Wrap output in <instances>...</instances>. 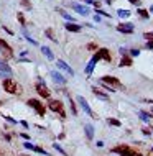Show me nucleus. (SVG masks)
Instances as JSON below:
<instances>
[{"mask_svg":"<svg viewBox=\"0 0 153 156\" xmlns=\"http://www.w3.org/2000/svg\"><path fill=\"white\" fill-rule=\"evenodd\" d=\"M112 153H115V155H119V156H143L140 151H137L135 148H132L130 145H125V143L114 146Z\"/></svg>","mask_w":153,"mask_h":156,"instance_id":"1","label":"nucleus"},{"mask_svg":"<svg viewBox=\"0 0 153 156\" xmlns=\"http://www.w3.org/2000/svg\"><path fill=\"white\" fill-rule=\"evenodd\" d=\"M100 84L109 85V87H112V89H120V91H125V85L122 84L117 77H114V76H102V77H100Z\"/></svg>","mask_w":153,"mask_h":156,"instance_id":"2","label":"nucleus"},{"mask_svg":"<svg viewBox=\"0 0 153 156\" xmlns=\"http://www.w3.org/2000/svg\"><path fill=\"white\" fill-rule=\"evenodd\" d=\"M110 59H112V56H110V51L107 49V48H100V49H97V51L94 53L92 59H91V63H94V64H97L99 61H107V63H110Z\"/></svg>","mask_w":153,"mask_h":156,"instance_id":"3","label":"nucleus"},{"mask_svg":"<svg viewBox=\"0 0 153 156\" xmlns=\"http://www.w3.org/2000/svg\"><path fill=\"white\" fill-rule=\"evenodd\" d=\"M48 109L54 113H58L61 118H66V110H64V105L61 100L58 99H53V100H49V104H48Z\"/></svg>","mask_w":153,"mask_h":156,"instance_id":"4","label":"nucleus"},{"mask_svg":"<svg viewBox=\"0 0 153 156\" xmlns=\"http://www.w3.org/2000/svg\"><path fill=\"white\" fill-rule=\"evenodd\" d=\"M2 85H3V91L8 92V94H15V95L21 94V87L15 82L13 79H5V81L2 82Z\"/></svg>","mask_w":153,"mask_h":156,"instance_id":"5","label":"nucleus"},{"mask_svg":"<svg viewBox=\"0 0 153 156\" xmlns=\"http://www.w3.org/2000/svg\"><path fill=\"white\" fill-rule=\"evenodd\" d=\"M27 105H30V107H31L36 113H40L41 117H45V113H46V107L41 104L38 99H30V100L27 102Z\"/></svg>","mask_w":153,"mask_h":156,"instance_id":"6","label":"nucleus"},{"mask_svg":"<svg viewBox=\"0 0 153 156\" xmlns=\"http://www.w3.org/2000/svg\"><path fill=\"white\" fill-rule=\"evenodd\" d=\"M35 87H36V92L40 94V97H43V99H49V97H51V92H49V89L45 85V82L41 81V77H40V81L36 82Z\"/></svg>","mask_w":153,"mask_h":156,"instance_id":"7","label":"nucleus"},{"mask_svg":"<svg viewBox=\"0 0 153 156\" xmlns=\"http://www.w3.org/2000/svg\"><path fill=\"white\" fill-rule=\"evenodd\" d=\"M115 28H117V31L125 33V35H133V31H135V28H133L132 23H119Z\"/></svg>","mask_w":153,"mask_h":156,"instance_id":"8","label":"nucleus"},{"mask_svg":"<svg viewBox=\"0 0 153 156\" xmlns=\"http://www.w3.org/2000/svg\"><path fill=\"white\" fill-rule=\"evenodd\" d=\"M78 102H79L81 109H82V110L86 112V113L89 115V117H92V118H94V112H92V109L89 107V104H87V100H86V99L82 97V95H79V97H78Z\"/></svg>","mask_w":153,"mask_h":156,"instance_id":"9","label":"nucleus"},{"mask_svg":"<svg viewBox=\"0 0 153 156\" xmlns=\"http://www.w3.org/2000/svg\"><path fill=\"white\" fill-rule=\"evenodd\" d=\"M0 48L3 49V58L5 59H8V58H13V51H12V48L3 41V39L0 38Z\"/></svg>","mask_w":153,"mask_h":156,"instance_id":"10","label":"nucleus"},{"mask_svg":"<svg viewBox=\"0 0 153 156\" xmlns=\"http://www.w3.org/2000/svg\"><path fill=\"white\" fill-rule=\"evenodd\" d=\"M56 64H58V67H59L61 71H66V72H67V76H74V71L71 69V66L67 64L66 61H63V59H58V61H56Z\"/></svg>","mask_w":153,"mask_h":156,"instance_id":"11","label":"nucleus"},{"mask_svg":"<svg viewBox=\"0 0 153 156\" xmlns=\"http://www.w3.org/2000/svg\"><path fill=\"white\" fill-rule=\"evenodd\" d=\"M71 7H73V10H74V12H78L79 15H84V17L91 13L89 7H86V5H81V3H73Z\"/></svg>","mask_w":153,"mask_h":156,"instance_id":"12","label":"nucleus"},{"mask_svg":"<svg viewBox=\"0 0 153 156\" xmlns=\"http://www.w3.org/2000/svg\"><path fill=\"white\" fill-rule=\"evenodd\" d=\"M127 66H132V56H128L122 49V59H120V63H119V67H127Z\"/></svg>","mask_w":153,"mask_h":156,"instance_id":"13","label":"nucleus"},{"mask_svg":"<svg viewBox=\"0 0 153 156\" xmlns=\"http://www.w3.org/2000/svg\"><path fill=\"white\" fill-rule=\"evenodd\" d=\"M25 148H28V150H31V151H36V153H40V155H45V156H49V153L48 151H45L41 146H35V145H31L30 141H27V143L23 145Z\"/></svg>","mask_w":153,"mask_h":156,"instance_id":"14","label":"nucleus"},{"mask_svg":"<svg viewBox=\"0 0 153 156\" xmlns=\"http://www.w3.org/2000/svg\"><path fill=\"white\" fill-rule=\"evenodd\" d=\"M64 28H66L67 31H71V33H79L81 31V26L78 25V23H74V21H66Z\"/></svg>","mask_w":153,"mask_h":156,"instance_id":"15","label":"nucleus"},{"mask_svg":"<svg viewBox=\"0 0 153 156\" xmlns=\"http://www.w3.org/2000/svg\"><path fill=\"white\" fill-rule=\"evenodd\" d=\"M92 94L96 95V97H99L100 100H109V99H110V97L106 94V92L100 91V89H97V87H92Z\"/></svg>","mask_w":153,"mask_h":156,"instance_id":"16","label":"nucleus"},{"mask_svg":"<svg viewBox=\"0 0 153 156\" xmlns=\"http://www.w3.org/2000/svg\"><path fill=\"white\" fill-rule=\"evenodd\" d=\"M51 77H53V81L58 82V84H66V79L63 77L58 71H51Z\"/></svg>","mask_w":153,"mask_h":156,"instance_id":"17","label":"nucleus"},{"mask_svg":"<svg viewBox=\"0 0 153 156\" xmlns=\"http://www.w3.org/2000/svg\"><path fill=\"white\" fill-rule=\"evenodd\" d=\"M84 130H86L87 140H92V138H94V127H92V125H91V123L84 125Z\"/></svg>","mask_w":153,"mask_h":156,"instance_id":"18","label":"nucleus"},{"mask_svg":"<svg viewBox=\"0 0 153 156\" xmlns=\"http://www.w3.org/2000/svg\"><path fill=\"white\" fill-rule=\"evenodd\" d=\"M40 49H41V53H43V54H45L48 59H49V61H53V59H54V54L51 53V49H49L48 46H41Z\"/></svg>","mask_w":153,"mask_h":156,"instance_id":"19","label":"nucleus"},{"mask_svg":"<svg viewBox=\"0 0 153 156\" xmlns=\"http://www.w3.org/2000/svg\"><path fill=\"white\" fill-rule=\"evenodd\" d=\"M138 117L143 120V122H148V120H152L153 118V113H148V112H145V110H140L138 112Z\"/></svg>","mask_w":153,"mask_h":156,"instance_id":"20","label":"nucleus"},{"mask_svg":"<svg viewBox=\"0 0 153 156\" xmlns=\"http://www.w3.org/2000/svg\"><path fill=\"white\" fill-rule=\"evenodd\" d=\"M0 72H5V74H12V67L7 66L5 61H0Z\"/></svg>","mask_w":153,"mask_h":156,"instance_id":"21","label":"nucleus"},{"mask_svg":"<svg viewBox=\"0 0 153 156\" xmlns=\"http://www.w3.org/2000/svg\"><path fill=\"white\" fill-rule=\"evenodd\" d=\"M137 13H138L140 18H145V20L150 18V13H148V10H145V8H138V10H137Z\"/></svg>","mask_w":153,"mask_h":156,"instance_id":"22","label":"nucleus"},{"mask_svg":"<svg viewBox=\"0 0 153 156\" xmlns=\"http://www.w3.org/2000/svg\"><path fill=\"white\" fill-rule=\"evenodd\" d=\"M119 17L120 18H128V17H130V15H132V12H130V10H124V8H119Z\"/></svg>","mask_w":153,"mask_h":156,"instance_id":"23","label":"nucleus"},{"mask_svg":"<svg viewBox=\"0 0 153 156\" xmlns=\"http://www.w3.org/2000/svg\"><path fill=\"white\" fill-rule=\"evenodd\" d=\"M21 31H23V36H25V38H27L28 41H30V43H31V45L38 46V43H36V39H33V38H31V36H30V35H28V33H27V30H25V26H23V28H21Z\"/></svg>","mask_w":153,"mask_h":156,"instance_id":"24","label":"nucleus"},{"mask_svg":"<svg viewBox=\"0 0 153 156\" xmlns=\"http://www.w3.org/2000/svg\"><path fill=\"white\" fill-rule=\"evenodd\" d=\"M107 123L110 125V127H117V128H119L120 125V120H117V118H107Z\"/></svg>","mask_w":153,"mask_h":156,"instance_id":"25","label":"nucleus"},{"mask_svg":"<svg viewBox=\"0 0 153 156\" xmlns=\"http://www.w3.org/2000/svg\"><path fill=\"white\" fill-rule=\"evenodd\" d=\"M45 35H46L48 38L51 39V41H54V43H58V39H56V36H54V33L51 31V30H46V31H45Z\"/></svg>","mask_w":153,"mask_h":156,"instance_id":"26","label":"nucleus"},{"mask_svg":"<svg viewBox=\"0 0 153 156\" xmlns=\"http://www.w3.org/2000/svg\"><path fill=\"white\" fill-rule=\"evenodd\" d=\"M17 18H18V21H20L21 26H27V21H25V17H23V13H21V12L17 15Z\"/></svg>","mask_w":153,"mask_h":156,"instance_id":"27","label":"nucleus"},{"mask_svg":"<svg viewBox=\"0 0 153 156\" xmlns=\"http://www.w3.org/2000/svg\"><path fill=\"white\" fill-rule=\"evenodd\" d=\"M69 105H71V110H73V115H78V109H76V105H74V100L69 97Z\"/></svg>","mask_w":153,"mask_h":156,"instance_id":"28","label":"nucleus"},{"mask_svg":"<svg viewBox=\"0 0 153 156\" xmlns=\"http://www.w3.org/2000/svg\"><path fill=\"white\" fill-rule=\"evenodd\" d=\"M61 12V10H59ZM61 15H63V18H66V21H74V18L71 17V15H67L66 12H61Z\"/></svg>","mask_w":153,"mask_h":156,"instance_id":"29","label":"nucleus"},{"mask_svg":"<svg viewBox=\"0 0 153 156\" xmlns=\"http://www.w3.org/2000/svg\"><path fill=\"white\" fill-rule=\"evenodd\" d=\"M53 146H54V150H58V151H59V153H61L63 156H67V155H66V151L63 150V148H61L59 145H53Z\"/></svg>","mask_w":153,"mask_h":156,"instance_id":"30","label":"nucleus"},{"mask_svg":"<svg viewBox=\"0 0 153 156\" xmlns=\"http://www.w3.org/2000/svg\"><path fill=\"white\" fill-rule=\"evenodd\" d=\"M145 48H146V49H152V51H153V39H148V41H146V43H145Z\"/></svg>","mask_w":153,"mask_h":156,"instance_id":"31","label":"nucleus"},{"mask_svg":"<svg viewBox=\"0 0 153 156\" xmlns=\"http://www.w3.org/2000/svg\"><path fill=\"white\" fill-rule=\"evenodd\" d=\"M21 5H23V7H27L28 10L31 8V3H30V0H21Z\"/></svg>","mask_w":153,"mask_h":156,"instance_id":"32","label":"nucleus"},{"mask_svg":"<svg viewBox=\"0 0 153 156\" xmlns=\"http://www.w3.org/2000/svg\"><path fill=\"white\" fill-rule=\"evenodd\" d=\"M143 38H145V39H153V31L143 33Z\"/></svg>","mask_w":153,"mask_h":156,"instance_id":"33","label":"nucleus"},{"mask_svg":"<svg viewBox=\"0 0 153 156\" xmlns=\"http://www.w3.org/2000/svg\"><path fill=\"white\" fill-rule=\"evenodd\" d=\"M138 54H140V49H130V56L135 58V56H138Z\"/></svg>","mask_w":153,"mask_h":156,"instance_id":"34","label":"nucleus"},{"mask_svg":"<svg viewBox=\"0 0 153 156\" xmlns=\"http://www.w3.org/2000/svg\"><path fill=\"white\" fill-rule=\"evenodd\" d=\"M142 133H143V135H146V137H150V135H152L150 128H143V130H142Z\"/></svg>","mask_w":153,"mask_h":156,"instance_id":"35","label":"nucleus"},{"mask_svg":"<svg viewBox=\"0 0 153 156\" xmlns=\"http://www.w3.org/2000/svg\"><path fill=\"white\" fill-rule=\"evenodd\" d=\"M87 49H91V51H94V49H97V46L94 45V43H89V45H87Z\"/></svg>","mask_w":153,"mask_h":156,"instance_id":"36","label":"nucleus"},{"mask_svg":"<svg viewBox=\"0 0 153 156\" xmlns=\"http://www.w3.org/2000/svg\"><path fill=\"white\" fill-rule=\"evenodd\" d=\"M5 118H7V122H10V123H17V120H15V118H12V117H8V115H7V117H5Z\"/></svg>","mask_w":153,"mask_h":156,"instance_id":"37","label":"nucleus"},{"mask_svg":"<svg viewBox=\"0 0 153 156\" xmlns=\"http://www.w3.org/2000/svg\"><path fill=\"white\" fill-rule=\"evenodd\" d=\"M127 2H130L132 5H140V0H127Z\"/></svg>","mask_w":153,"mask_h":156,"instance_id":"38","label":"nucleus"},{"mask_svg":"<svg viewBox=\"0 0 153 156\" xmlns=\"http://www.w3.org/2000/svg\"><path fill=\"white\" fill-rule=\"evenodd\" d=\"M96 146H97V148H102V146H104V141H100V140H99V141L96 143Z\"/></svg>","mask_w":153,"mask_h":156,"instance_id":"39","label":"nucleus"},{"mask_svg":"<svg viewBox=\"0 0 153 156\" xmlns=\"http://www.w3.org/2000/svg\"><path fill=\"white\" fill-rule=\"evenodd\" d=\"M20 63H30V59H28V58H21Z\"/></svg>","mask_w":153,"mask_h":156,"instance_id":"40","label":"nucleus"},{"mask_svg":"<svg viewBox=\"0 0 153 156\" xmlns=\"http://www.w3.org/2000/svg\"><path fill=\"white\" fill-rule=\"evenodd\" d=\"M21 137H23V138H25V140H27V141H28V140H30V137H28V135H27V133H21Z\"/></svg>","mask_w":153,"mask_h":156,"instance_id":"41","label":"nucleus"},{"mask_svg":"<svg viewBox=\"0 0 153 156\" xmlns=\"http://www.w3.org/2000/svg\"><path fill=\"white\" fill-rule=\"evenodd\" d=\"M145 102H148V104H153V100H152V99H145Z\"/></svg>","mask_w":153,"mask_h":156,"instance_id":"42","label":"nucleus"},{"mask_svg":"<svg viewBox=\"0 0 153 156\" xmlns=\"http://www.w3.org/2000/svg\"><path fill=\"white\" fill-rule=\"evenodd\" d=\"M106 2H107V5H110V3H112L114 0H106Z\"/></svg>","mask_w":153,"mask_h":156,"instance_id":"43","label":"nucleus"},{"mask_svg":"<svg viewBox=\"0 0 153 156\" xmlns=\"http://www.w3.org/2000/svg\"><path fill=\"white\" fill-rule=\"evenodd\" d=\"M86 2H87V3H89V2H91V0H86Z\"/></svg>","mask_w":153,"mask_h":156,"instance_id":"44","label":"nucleus"},{"mask_svg":"<svg viewBox=\"0 0 153 156\" xmlns=\"http://www.w3.org/2000/svg\"><path fill=\"white\" fill-rule=\"evenodd\" d=\"M152 130H153V127H152Z\"/></svg>","mask_w":153,"mask_h":156,"instance_id":"45","label":"nucleus"},{"mask_svg":"<svg viewBox=\"0 0 153 156\" xmlns=\"http://www.w3.org/2000/svg\"><path fill=\"white\" fill-rule=\"evenodd\" d=\"M152 151H153V148H152Z\"/></svg>","mask_w":153,"mask_h":156,"instance_id":"46","label":"nucleus"}]
</instances>
